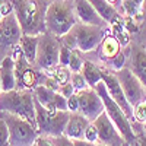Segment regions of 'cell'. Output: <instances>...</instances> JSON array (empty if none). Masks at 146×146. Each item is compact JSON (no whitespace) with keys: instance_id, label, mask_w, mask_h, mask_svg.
Listing matches in <instances>:
<instances>
[{"instance_id":"cell-1","label":"cell","mask_w":146,"mask_h":146,"mask_svg":"<svg viewBox=\"0 0 146 146\" xmlns=\"http://www.w3.org/2000/svg\"><path fill=\"white\" fill-rule=\"evenodd\" d=\"M48 0H13V13L25 35H41L45 28Z\"/></svg>"},{"instance_id":"cell-2","label":"cell","mask_w":146,"mask_h":146,"mask_svg":"<svg viewBox=\"0 0 146 146\" xmlns=\"http://www.w3.org/2000/svg\"><path fill=\"white\" fill-rule=\"evenodd\" d=\"M78 22L79 21L73 9V3H69L66 0L50 2L45 12V28L50 34L62 38L72 31Z\"/></svg>"},{"instance_id":"cell-3","label":"cell","mask_w":146,"mask_h":146,"mask_svg":"<svg viewBox=\"0 0 146 146\" xmlns=\"http://www.w3.org/2000/svg\"><path fill=\"white\" fill-rule=\"evenodd\" d=\"M94 88L100 94L101 100L104 102L105 113L108 114L110 118L113 120V123L117 126L118 131L121 133V136H123L124 140H126V145H136L139 142V136L136 135L135 129H133V126H131V120L126 115V113L121 110V107L114 101L113 96L110 95L104 80H100Z\"/></svg>"},{"instance_id":"cell-4","label":"cell","mask_w":146,"mask_h":146,"mask_svg":"<svg viewBox=\"0 0 146 146\" xmlns=\"http://www.w3.org/2000/svg\"><path fill=\"white\" fill-rule=\"evenodd\" d=\"M0 111H7L35 123V96L31 89H10L0 94Z\"/></svg>"},{"instance_id":"cell-5","label":"cell","mask_w":146,"mask_h":146,"mask_svg":"<svg viewBox=\"0 0 146 146\" xmlns=\"http://www.w3.org/2000/svg\"><path fill=\"white\" fill-rule=\"evenodd\" d=\"M69 117L70 111L67 110H48L35 100V123L40 135L48 137L63 136Z\"/></svg>"},{"instance_id":"cell-6","label":"cell","mask_w":146,"mask_h":146,"mask_svg":"<svg viewBox=\"0 0 146 146\" xmlns=\"http://www.w3.org/2000/svg\"><path fill=\"white\" fill-rule=\"evenodd\" d=\"M9 127V145L10 146H32L38 137V129L34 123L7 111H0Z\"/></svg>"},{"instance_id":"cell-7","label":"cell","mask_w":146,"mask_h":146,"mask_svg":"<svg viewBox=\"0 0 146 146\" xmlns=\"http://www.w3.org/2000/svg\"><path fill=\"white\" fill-rule=\"evenodd\" d=\"M60 48H62V41H58V36L50 34L48 31L41 34L36 48L35 66L41 70H50L56 67L60 62Z\"/></svg>"},{"instance_id":"cell-8","label":"cell","mask_w":146,"mask_h":146,"mask_svg":"<svg viewBox=\"0 0 146 146\" xmlns=\"http://www.w3.org/2000/svg\"><path fill=\"white\" fill-rule=\"evenodd\" d=\"M104 28L105 27L88 25V23L78 22L70 31L73 36H75L76 50H79L80 53H91V51L98 50L100 44L102 42L105 36Z\"/></svg>"},{"instance_id":"cell-9","label":"cell","mask_w":146,"mask_h":146,"mask_svg":"<svg viewBox=\"0 0 146 146\" xmlns=\"http://www.w3.org/2000/svg\"><path fill=\"white\" fill-rule=\"evenodd\" d=\"M22 29L13 12L5 15L0 21V62L9 54H12L13 48L19 44L22 38Z\"/></svg>"},{"instance_id":"cell-10","label":"cell","mask_w":146,"mask_h":146,"mask_svg":"<svg viewBox=\"0 0 146 146\" xmlns=\"http://www.w3.org/2000/svg\"><path fill=\"white\" fill-rule=\"evenodd\" d=\"M115 76L123 88L126 98L129 100L130 105L135 107L137 102H140L143 98H146V88L143 86V83L140 79L133 73V70L127 66L121 67L120 70H115Z\"/></svg>"},{"instance_id":"cell-11","label":"cell","mask_w":146,"mask_h":146,"mask_svg":"<svg viewBox=\"0 0 146 146\" xmlns=\"http://www.w3.org/2000/svg\"><path fill=\"white\" fill-rule=\"evenodd\" d=\"M92 123L95 124L96 130H98V140L101 145L105 146H121L126 145L124 137L121 136L118 131L117 126L113 123V120L108 117V114L104 111L96 117Z\"/></svg>"},{"instance_id":"cell-12","label":"cell","mask_w":146,"mask_h":146,"mask_svg":"<svg viewBox=\"0 0 146 146\" xmlns=\"http://www.w3.org/2000/svg\"><path fill=\"white\" fill-rule=\"evenodd\" d=\"M79 96V110L78 111L85 115L89 121H94L101 113L105 111L104 102L101 100L100 94L95 91V88H85L82 91H76Z\"/></svg>"},{"instance_id":"cell-13","label":"cell","mask_w":146,"mask_h":146,"mask_svg":"<svg viewBox=\"0 0 146 146\" xmlns=\"http://www.w3.org/2000/svg\"><path fill=\"white\" fill-rule=\"evenodd\" d=\"M101 75H102V80L105 83L110 95H111L114 98V101L121 107V110L126 113V115L130 120H133V107L130 105L129 100L126 98V94H124L123 88H121V85H120V82H118V79L115 76L114 70L111 72V70H107V69L101 67Z\"/></svg>"},{"instance_id":"cell-14","label":"cell","mask_w":146,"mask_h":146,"mask_svg":"<svg viewBox=\"0 0 146 146\" xmlns=\"http://www.w3.org/2000/svg\"><path fill=\"white\" fill-rule=\"evenodd\" d=\"M35 100L48 110H67V98L58 91L45 86L44 83H38L34 89ZM69 111V110H67Z\"/></svg>"},{"instance_id":"cell-15","label":"cell","mask_w":146,"mask_h":146,"mask_svg":"<svg viewBox=\"0 0 146 146\" xmlns=\"http://www.w3.org/2000/svg\"><path fill=\"white\" fill-rule=\"evenodd\" d=\"M73 9L78 16V21L88 25H98V27H107V22L100 16L96 9L92 6L89 0H73Z\"/></svg>"},{"instance_id":"cell-16","label":"cell","mask_w":146,"mask_h":146,"mask_svg":"<svg viewBox=\"0 0 146 146\" xmlns=\"http://www.w3.org/2000/svg\"><path fill=\"white\" fill-rule=\"evenodd\" d=\"M92 123L89 121L85 115H82L79 111L70 113V117L67 120V124L64 127V136L69 137L72 142H82L83 140V135L86 130L88 124ZM75 145V143H73Z\"/></svg>"},{"instance_id":"cell-17","label":"cell","mask_w":146,"mask_h":146,"mask_svg":"<svg viewBox=\"0 0 146 146\" xmlns=\"http://www.w3.org/2000/svg\"><path fill=\"white\" fill-rule=\"evenodd\" d=\"M133 73L140 79L146 88V50L140 45H131L130 48V66Z\"/></svg>"},{"instance_id":"cell-18","label":"cell","mask_w":146,"mask_h":146,"mask_svg":"<svg viewBox=\"0 0 146 146\" xmlns=\"http://www.w3.org/2000/svg\"><path fill=\"white\" fill-rule=\"evenodd\" d=\"M0 85L2 91H10L18 88L16 83V73H15V60L12 54L6 56L0 62Z\"/></svg>"},{"instance_id":"cell-19","label":"cell","mask_w":146,"mask_h":146,"mask_svg":"<svg viewBox=\"0 0 146 146\" xmlns=\"http://www.w3.org/2000/svg\"><path fill=\"white\" fill-rule=\"evenodd\" d=\"M123 50V47L121 44L118 42V40L115 38V35H105L102 42L100 44L98 47V51H100V57L104 58V60H108V62H111V60Z\"/></svg>"},{"instance_id":"cell-20","label":"cell","mask_w":146,"mask_h":146,"mask_svg":"<svg viewBox=\"0 0 146 146\" xmlns=\"http://www.w3.org/2000/svg\"><path fill=\"white\" fill-rule=\"evenodd\" d=\"M92 6L96 9V12L100 13V16L107 22V25H110L113 21H115L121 13L117 10L114 5H111L108 0H89Z\"/></svg>"},{"instance_id":"cell-21","label":"cell","mask_w":146,"mask_h":146,"mask_svg":"<svg viewBox=\"0 0 146 146\" xmlns=\"http://www.w3.org/2000/svg\"><path fill=\"white\" fill-rule=\"evenodd\" d=\"M38 41H40V35H22V38L19 41V45L22 48L23 54H25L27 60L35 66V60H36V48H38Z\"/></svg>"},{"instance_id":"cell-22","label":"cell","mask_w":146,"mask_h":146,"mask_svg":"<svg viewBox=\"0 0 146 146\" xmlns=\"http://www.w3.org/2000/svg\"><path fill=\"white\" fill-rule=\"evenodd\" d=\"M80 72H82V75L85 76V79H86V82H88V85L91 88H94L100 80H102L101 69L96 67L92 62H89V60H85L83 67H82Z\"/></svg>"},{"instance_id":"cell-23","label":"cell","mask_w":146,"mask_h":146,"mask_svg":"<svg viewBox=\"0 0 146 146\" xmlns=\"http://www.w3.org/2000/svg\"><path fill=\"white\" fill-rule=\"evenodd\" d=\"M145 7V0H121V10L123 15L129 18H137L142 15Z\"/></svg>"},{"instance_id":"cell-24","label":"cell","mask_w":146,"mask_h":146,"mask_svg":"<svg viewBox=\"0 0 146 146\" xmlns=\"http://www.w3.org/2000/svg\"><path fill=\"white\" fill-rule=\"evenodd\" d=\"M48 72V75L53 76L58 85H63V83H67L70 82V76H72V70L67 67V66H63V64H57L56 67L50 69V70H47Z\"/></svg>"},{"instance_id":"cell-25","label":"cell","mask_w":146,"mask_h":146,"mask_svg":"<svg viewBox=\"0 0 146 146\" xmlns=\"http://www.w3.org/2000/svg\"><path fill=\"white\" fill-rule=\"evenodd\" d=\"M80 51L79 50H72V54H70V60H69V69L72 70V73H76V72H80L82 67H83V63L85 60L80 57L79 54Z\"/></svg>"},{"instance_id":"cell-26","label":"cell","mask_w":146,"mask_h":146,"mask_svg":"<svg viewBox=\"0 0 146 146\" xmlns=\"http://www.w3.org/2000/svg\"><path fill=\"white\" fill-rule=\"evenodd\" d=\"M133 120H136L140 124L146 121V98H143L140 102L133 107Z\"/></svg>"},{"instance_id":"cell-27","label":"cell","mask_w":146,"mask_h":146,"mask_svg":"<svg viewBox=\"0 0 146 146\" xmlns=\"http://www.w3.org/2000/svg\"><path fill=\"white\" fill-rule=\"evenodd\" d=\"M70 83L73 85V88H75L76 91H82V89H85V88L89 86L88 82H86V79H85V76L82 75V72L72 73V76H70Z\"/></svg>"},{"instance_id":"cell-28","label":"cell","mask_w":146,"mask_h":146,"mask_svg":"<svg viewBox=\"0 0 146 146\" xmlns=\"http://www.w3.org/2000/svg\"><path fill=\"white\" fill-rule=\"evenodd\" d=\"M83 140L91 143V145L100 143V140H98V130H96V127H95L94 123H89L88 124L86 130H85V135H83Z\"/></svg>"},{"instance_id":"cell-29","label":"cell","mask_w":146,"mask_h":146,"mask_svg":"<svg viewBox=\"0 0 146 146\" xmlns=\"http://www.w3.org/2000/svg\"><path fill=\"white\" fill-rule=\"evenodd\" d=\"M9 145V127L6 121L0 117V146Z\"/></svg>"},{"instance_id":"cell-30","label":"cell","mask_w":146,"mask_h":146,"mask_svg":"<svg viewBox=\"0 0 146 146\" xmlns=\"http://www.w3.org/2000/svg\"><path fill=\"white\" fill-rule=\"evenodd\" d=\"M111 62H113V69H114V72H115V70H120L121 67H124V66H126V54H124V51L121 50V51L111 60Z\"/></svg>"},{"instance_id":"cell-31","label":"cell","mask_w":146,"mask_h":146,"mask_svg":"<svg viewBox=\"0 0 146 146\" xmlns=\"http://www.w3.org/2000/svg\"><path fill=\"white\" fill-rule=\"evenodd\" d=\"M70 54H72V50H70L69 47H66L64 44H62V48H60V62H58V64L69 66Z\"/></svg>"},{"instance_id":"cell-32","label":"cell","mask_w":146,"mask_h":146,"mask_svg":"<svg viewBox=\"0 0 146 146\" xmlns=\"http://www.w3.org/2000/svg\"><path fill=\"white\" fill-rule=\"evenodd\" d=\"M67 110L70 113H75V111L79 110V96H78V92L72 94L67 98Z\"/></svg>"},{"instance_id":"cell-33","label":"cell","mask_w":146,"mask_h":146,"mask_svg":"<svg viewBox=\"0 0 146 146\" xmlns=\"http://www.w3.org/2000/svg\"><path fill=\"white\" fill-rule=\"evenodd\" d=\"M57 91H58L60 94H62L63 96H66V98H69V96H70L72 94H75V92H76V89L73 88V85H72L70 82H67V83H63V85H60Z\"/></svg>"},{"instance_id":"cell-34","label":"cell","mask_w":146,"mask_h":146,"mask_svg":"<svg viewBox=\"0 0 146 146\" xmlns=\"http://www.w3.org/2000/svg\"><path fill=\"white\" fill-rule=\"evenodd\" d=\"M13 12V3H7L5 0H0V21L3 19L5 15Z\"/></svg>"},{"instance_id":"cell-35","label":"cell","mask_w":146,"mask_h":146,"mask_svg":"<svg viewBox=\"0 0 146 146\" xmlns=\"http://www.w3.org/2000/svg\"><path fill=\"white\" fill-rule=\"evenodd\" d=\"M142 34H143V36L146 38V25H145V28H143V32H142Z\"/></svg>"},{"instance_id":"cell-36","label":"cell","mask_w":146,"mask_h":146,"mask_svg":"<svg viewBox=\"0 0 146 146\" xmlns=\"http://www.w3.org/2000/svg\"><path fill=\"white\" fill-rule=\"evenodd\" d=\"M143 130H145V133H146V121L143 123Z\"/></svg>"},{"instance_id":"cell-37","label":"cell","mask_w":146,"mask_h":146,"mask_svg":"<svg viewBox=\"0 0 146 146\" xmlns=\"http://www.w3.org/2000/svg\"><path fill=\"white\" fill-rule=\"evenodd\" d=\"M0 94H2V85H0Z\"/></svg>"},{"instance_id":"cell-38","label":"cell","mask_w":146,"mask_h":146,"mask_svg":"<svg viewBox=\"0 0 146 146\" xmlns=\"http://www.w3.org/2000/svg\"><path fill=\"white\" fill-rule=\"evenodd\" d=\"M145 9H146V0H145Z\"/></svg>"}]
</instances>
